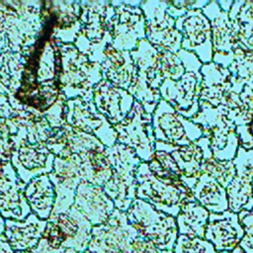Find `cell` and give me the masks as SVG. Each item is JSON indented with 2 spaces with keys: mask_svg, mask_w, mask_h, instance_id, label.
Here are the masks:
<instances>
[{
  "mask_svg": "<svg viewBox=\"0 0 253 253\" xmlns=\"http://www.w3.org/2000/svg\"><path fill=\"white\" fill-rule=\"evenodd\" d=\"M42 28L35 43L20 51L22 65L17 89L9 102L17 112L44 118L52 128L64 125L66 98L60 88L61 53L53 37V22L45 1H42Z\"/></svg>",
  "mask_w": 253,
  "mask_h": 253,
  "instance_id": "1",
  "label": "cell"
},
{
  "mask_svg": "<svg viewBox=\"0 0 253 253\" xmlns=\"http://www.w3.org/2000/svg\"><path fill=\"white\" fill-rule=\"evenodd\" d=\"M60 88L66 100L81 98L93 102L94 87L103 79L101 64L92 62L73 43H59Z\"/></svg>",
  "mask_w": 253,
  "mask_h": 253,
  "instance_id": "2",
  "label": "cell"
},
{
  "mask_svg": "<svg viewBox=\"0 0 253 253\" xmlns=\"http://www.w3.org/2000/svg\"><path fill=\"white\" fill-rule=\"evenodd\" d=\"M80 31L73 44L92 62L100 63L104 49L112 43L107 22L115 13L110 1H80Z\"/></svg>",
  "mask_w": 253,
  "mask_h": 253,
  "instance_id": "3",
  "label": "cell"
},
{
  "mask_svg": "<svg viewBox=\"0 0 253 253\" xmlns=\"http://www.w3.org/2000/svg\"><path fill=\"white\" fill-rule=\"evenodd\" d=\"M136 198L152 205L156 210L176 217L181 207L196 200L184 181H172L155 177L147 162H141L135 172Z\"/></svg>",
  "mask_w": 253,
  "mask_h": 253,
  "instance_id": "4",
  "label": "cell"
},
{
  "mask_svg": "<svg viewBox=\"0 0 253 253\" xmlns=\"http://www.w3.org/2000/svg\"><path fill=\"white\" fill-rule=\"evenodd\" d=\"M42 1H0L8 49L20 52L35 43L42 28Z\"/></svg>",
  "mask_w": 253,
  "mask_h": 253,
  "instance_id": "5",
  "label": "cell"
},
{
  "mask_svg": "<svg viewBox=\"0 0 253 253\" xmlns=\"http://www.w3.org/2000/svg\"><path fill=\"white\" fill-rule=\"evenodd\" d=\"M112 166V177L103 187L105 193L120 211H127L136 199L135 172L142 162L126 145L117 142L105 149Z\"/></svg>",
  "mask_w": 253,
  "mask_h": 253,
  "instance_id": "6",
  "label": "cell"
},
{
  "mask_svg": "<svg viewBox=\"0 0 253 253\" xmlns=\"http://www.w3.org/2000/svg\"><path fill=\"white\" fill-rule=\"evenodd\" d=\"M128 222L160 251H172L179 235L176 217L135 199L126 211Z\"/></svg>",
  "mask_w": 253,
  "mask_h": 253,
  "instance_id": "7",
  "label": "cell"
},
{
  "mask_svg": "<svg viewBox=\"0 0 253 253\" xmlns=\"http://www.w3.org/2000/svg\"><path fill=\"white\" fill-rule=\"evenodd\" d=\"M199 125L210 141L212 156L217 160H233L239 148L236 126L229 121L220 107H212L200 100V109L191 119Z\"/></svg>",
  "mask_w": 253,
  "mask_h": 253,
  "instance_id": "8",
  "label": "cell"
},
{
  "mask_svg": "<svg viewBox=\"0 0 253 253\" xmlns=\"http://www.w3.org/2000/svg\"><path fill=\"white\" fill-rule=\"evenodd\" d=\"M141 1H113L114 15L107 22L112 45L119 50H133L146 39L145 18L140 8Z\"/></svg>",
  "mask_w": 253,
  "mask_h": 253,
  "instance_id": "9",
  "label": "cell"
},
{
  "mask_svg": "<svg viewBox=\"0 0 253 253\" xmlns=\"http://www.w3.org/2000/svg\"><path fill=\"white\" fill-rule=\"evenodd\" d=\"M117 132V142L131 148L142 162H149L155 152V137L152 126V115L147 113L140 103L134 101L127 117L113 126Z\"/></svg>",
  "mask_w": 253,
  "mask_h": 253,
  "instance_id": "10",
  "label": "cell"
},
{
  "mask_svg": "<svg viewBox=\"0 0 253 253\" xmlns=\"http://www.w3.org/2000/svg\"><path fill=\"white\" fill-rule=\"evenodd\" d=\"M12 140L14 149L10 162L24 184L27 185L32 179L52 171L55 156L48 150L45 142L28 141L16 126Z\"/></svg>",
  "mask_w": 253,
  "mask_h": 253,
  "instance_id": "11",
  "label": "cell"
},
{
  "mask_svg": "<svg viewBox=\"0 0 253 253\" xmlns=\"http://www.w3.org/2000/svg\"><path fill=\"white\" fill-rule=\"evenodd\" d=\"M64 124L73 129L96 136L106 147L117 143V132L93 102L81 98L66 100L63 108Z\"/></svg>",
  "mask_w": 253,
  "mask_h": 253,
  "instance_id": "12",
  "label": "cell"
},
{
  "mask_svg": "<svg viewBox=\"0 0 253 253\" xmlns=\"http://www.w3.org/2000/svg\"><path fill=\"white\" fill-rule=\"evenodd\" d=\"M152 126L156 141L172 145H187L203 136L199 125L179 114L162 99L152 113Z\"/></svg>",
  "mask_w": 253,
  "mask_h": 253,
  "instance_id": "13",
  "label": "cell"
},
{
  "mask_svg": "<svg viewBox=\"0 0 253 253\" xmlns=\"http://www.w3.org/2000/svg\"><path fill=\"white\" fill-rule=\"evenodd\" d=\"M167 5L166 0L141 1L146 40L156 48L177 53L181 49L183 37L175 27L176 20L167 13Z\"/></svg>",
  "mask_w": 253,
  "mask_h": 253,
  "instance_id": "14",
  "label": "cell"
},
{
  "mask_svg": "<svg viewBox=\"0 0 253 253\" xmlns=\"http://www.w3.org/2000/svg\"><path fill=\"white\" fill-rule=\"evenodd\" d=\"M201 68H185L184 75L177 81L165 79L159 88L161 99L169 103L179 114L192 119L200 109Z\"/></svg>",
  "mask_w": 253,
  "mask_h": 253,
  "instance_id": "15",
  "label": "cell"
},
{
  "mask_svg": "<svg viewBox=\"0 0 253 253\" xmlns=\"http://www.w3.org/2000/svg\"><path fill=\"white\" fill-rule=\"evenodd\" d=\"M175 27L183 37L181 48L194 52L203 64L212 61L211 24L202 10L187 12L176 20Z\"/></svg>",
  "mask_w": 253,
  "mask_h": 253,
  "instance_id": "16",
  "label": "cell"
},
{
  "mask_svg": "<svg viewBox=\"0 0 253 253\" xmlns=\"http://www.w3.org/2000/svg\"><path fill=\"white\" fill-rule=\"evenodd\" d=\"M202 11L211 24L212 62L228 68L233 62V48L238 42L229 15L220 9L216 0H210Z\"/></svg>",
  "mask_w": 253,
  "mask_h": 253,
  "instance_id": "17",
  "label": "cell"
},
{
  "mask_svg": "<svg viewBox=\"0 0 253 253\" xmlns=\"http://www.w3.org/2000/svg\"><path fill=\"white\" fill-rule=\"evenodd\" d=\"M236 174L226 187L228 210L238 213L253 209V149L239 147L233 159Z\"/></svg>",
  "mask_w": 253,
  "mask_h": 253,
  "instance_id": "18",
  "label": "cell"
},
{
  "mask_svg": "<svg viewBox=\"0 0 253 253\" xmlns=\"http://www.w3.org/2000/svg\"><path fill=\"white\" fill-rule=\"evenodd\" d=\"M26 184L16 173L11 162L0 163V214L14 220L25 219L31 208L25 197Z\"/></svg>",
  "mask_w": 253,
  "mask_h": 253,
  "instance_id": "19",
  "label": "cell"
},
{
  "mask_svg": "<svg viewBox=\"0 0 253 253\" xmlns=\"http://www.w3.org/2000/svg\"><path fill=\"white\" fill-rule=\"evenodd\" d=\"M155 147L170 153L183 174V181L184 179L198 180L204 173L206 162L212 157L210 141L206 136L187 145H172L156 141Z\"/></svg>",
  "mask_w": 253,
  "mask_h": 253,
  "instance_id": "20",
  "label": "cell"
},
{
  "mask_svg": "<svg viewBox=\"0 0 253 253\" xmlns=\"http://www.w3.org/2000/svg\"><path fill=\"white\" fill-rule=\"evenodd\" d=\"M135 99L126 90L102 79L93 90V103L113 126L123 122L130 113Z\"/></svg>",
  "mask_w": 253,
  "mask_h": 253,
  "instance_id": "21",
  "label": "cell"
},
{
  "mask_svg": "<svg viewBox=\"0 0 253 253\" xmlns=\"http://www.w3.org/2000/svg\"><path fill=\"white\" fill-rule=\"evenodd\" d=\"M101 71L103 79L129 93L138 77V69L130 51L116 49L111 43L104 49Z\"/></svg>",
  "mask_w": 253,
  "mask_h": 253,
  "instance_id": "22",
  "label": "cell"
},
{
  "mask_svg": "<svg viewBox=\"0 0 253 253\" xmlns=\"http://www.w3.org/2000/svg\"><path fill=\"white\" fill-rule=\"evenodd\" d=\"M45 144L55 157L60 158H65L72 154L82 155L92 150L106 148L96 136L77 131L66 124L60 127L53 128Z\"/></svg>",
  "mask_w": 253,
  "mask_h": 253,
  "instance_id": "23",
  "label": "cell"
},
{
  "mask_svg": "<svg viewBox=\"0 0 253 253\" xmlns=\"http://www.w3.org/2000/svg\"><path fill=\"white\" fill-rule=\"evenodd\" d=\"M243 235L244 230L237 213L229 210L220 213H210L205 239L213 245L216 252L235 249Z\"/></svg>",
  "mask_w": 253,
  "mask_h": 253,
  "instance_id": "24",
  "label": "cell"
},
{
  "mask_svg": "<svg viewBox=\"0 0 253 253\" xmlns=\"http://www.w3.org/2000/svg\"><path fill=\"white\" fill-rule=\"evenodd\" d=\"M73 207L93 223L107 221L116 210L114 202L102 187L86 181H81L78 185Z\"/></svg>",
  "mask_w": 253,
  "mask_h": 253,
  "instance_id": "25",
  "label": "cell"
},
{
  "mask_svg": "<svg viewBox=\"0 0 253 253\" xmlns=\"http://www.w3.org/2000/svg\"><path fill=\"white\" fill-rule=\"evenodd\" d=\"M219 107L236 126L249 125L253 120V82L231 76V87Z\"/></svg>",
  "mask_w": 253,
  "mask_h": 253,
  "instance_id": "26",
  "label": "cell"
},
{
  "mask_svg": "<svg viewBox=\"0 0 253 253\" xmlns=\"http://www.w3.org/2000/svg\"><path fill=\"white\" fill-rule=\"evenodd\" d=\"M201 84V101H206L212 107H219L224 94L231 87V73L228 68L214 62L203 64Z\"/></svg>",
  "mask_w": 253,
  "mask_h": 253,
  "instance_id": "27",
  "label": "cell"
},
{
  "mask_svg": "<svg viewBox=\"0 0 253 253\" xmlns=\"http://www.w3.org/2000/svg\"><path fill=\"white\" fill-rule=\"evenodd\" d=\"M25 197L31 211L41 219L50 217L56 199L54 186L48 174L32 179L25 187Z\"/></svg>",
  "mask_w": 253,
  "mask_h": 253,
  "instance_id": "28",
  "label": "cell"
},
{
  "mask_svg": "<svg viewBox=\"0 0 253 253\" xmlns=\"http://www.w3.org/2000/svg\"><path fill=\"white\" fill-rule=\"evenodd\" d=\"M196 201L209 211L210 213H220L228 211V201L225 188L216 180L203 173L193 189Z\"/></svg>",
  "mask_w": 253,
  "mask_h": 253,
  "instance_id": "29",
  "label": "cell"
},
{
  "mask_svg": "<svg viewBox=\"0 0 253 253\" xmlns=\"http://www.w3.org/2000/svg\"><path fill=\"white\" fill-rule=\"evenodd\" d=\"M209 216V211L196 200L184 204L176 216L179 234L205 238Z\"/></svg>",
  "mask_w": 253,
  "mask_h": 253,
  "instance_id": "30",
  "label": "cell"
},
{
  "mask_svg": "<svg viewBox=\"0 0 253 253\" xmlns=\"http://www.w3.org/2000/svg\"><path fill=\"white\" fill-rule=\"evenodd\" d=\"M105 149H96L80 155L82 158V181L102 188L110 181L112 166Z\"/></svg>",
  "mask_w": 253,
  "mask_h": 253,
  "instance_id": "31",
  "label": "cell"
},
{
  "mask_svg": "<svg viewBox=\"0 0 253 253\" xmlns=\"http://www.w3.org/2000/svg\"><path fill=\"white\" fill-rule=\"evenodd\" d=\"M228 15L238 42L253 37V0H234Z\"/></svg>",
  "mask_w": 253,
  "mask_h": 253,
  "instance_id": "32",
  "label": "cell"
},
{
  "mask_svg": "<svg viewBox=\"0 0 253 253\" xmlns=\"http://www.w3.org/2000/svg\"><path fill=\"white\" fill-rule=\"evenodd\" d=\"M228 69L232 76L253 82V51L237 42L233 48V62Z\"/></svg>",
  "mask_w": 253,
  "mask_h": 253,
  "instance_id": "33",
  "label": "cell"
},
{
  "mask_svg": "<svg viewBox=\"0 0 253 253\" xmlns=\"http://www.w3.org/2000/svg\"><path fill=\"white\" fill-rule=\"evenodd\" d=\"M158 76L162 83L165 79L179 80L185 73V68L179 55L165 49L158 48Z\"/></svg>",
  "mask_w": 253,
  "mask_h": 253,
  "instance_id": "34",
  "label": "cell"
},
{
  "mask_svg": "<svg viewBox=\"0 0 253 253\" xmlns=\"http://www.w3.org/2000/svg\"><path fill=\"white\" fill-rule=\"evenodd\" d=\"M204 173L216 180L223 188L230 184L236 174L233 160H217L213 156L210 158L204 167Z\"/></svg>",
  "mask_w": 253,
  "mask_h": 253,
  "instance_id": "35",
  "label": "cell"
},
{
  "mask_svg": "<svg viewBox=\"0 0 253 253\" xmlns=\"http://www.w3.org/2000/svg\"><path fill=\"white\" fill-rule=\"evenodd\" d=\"M173 253H217L213 245L201 237L179 234L172 250Z\"/></svg>",
  "mask_w": 253,
  "mask_h": 253,
  "instance_id": "36",
  "label": "cell"
},
{
  "mask_svg": "<svg viewBox=\"0 0 253 253\" xmlns=\"http://www.w3.org/2000/svg\"><path fill=\"white\" fill-rule=\"evenodd\" d=\"M15 126L10 119L0 118V163L9 162L14 149L12 134Z\"/></svg>",
  "mask_w": 253,
  "mask_h": 253,
  "instance_id": "37",
  "label": "cell"
},
{
  "mask_svg": "<svg viewBox=\"0 0 253 253\" xmlns=\"http://www.w3.org/2000/svg\"><path fill=\"white\" fill-rule=\"evenodd\" d=\"M237 214L244 230V235L239 243V247L244 253H253V209L251 211L243 210Z\"/></svg>",
  "mask_w": 253,
  "mask_h": 253,
  "instance_id": "38",
  "label": "cell"
},
{
  "mask_svg": "<svg viewBox=\"0 0 253 253\" xmlns=\"http://www.w3.org/2000/svg\"><path fill=\"white\" fill-rule=\"evenodd\" d=\"M236 132L239 139V147L246 150L253 149V120L247 126H236Z\"/></svg>",
  "mask_w": 253,
  "mask_h": 253,
  "instance_id": "39",
  "label": "cell"
},
{
  "mask_svg": "<svg viewBox=\"0 0 253 253\" xmlns=\"http://www.w3.org/2000/svg\"><path fill=\"white\" fill-rule=\"evenodd\" d=\"M18 115V112L11 106L6 95H0V118L10 119Z\"/></svg>",
  "mask_w": 253,
  "mask_h": 253,
  "instance_id": "40",
  "label": "cell"
},
{
  "mask_svg": "<svg viewBox=\"0 0 253 253\" xmlns=\"http://www.w3.org/2000/svg\"><path fill=\"white\" fill-rule=\"evenodd\" d=\"M5 50H9L8 49V40H7V36H6L4 22L0 15V53Z\"/></svg>",
  "mask_w": 253,
  "mask_h": 253,
  "instance_id": "41",
  "label": "cell"
},
{
  "mask_svg": "<svg viewBox=\"0 0 253 253\" xmlns=\"http://www.w3.org/2000/svg\"><path fill=\"white\" fill-rule=\"evenodd\" d=\"M216 2L222 11L228 13L233 5L234 0H216Z\"/></svg>",
  "mask_w": 253,
  "mask_h": 253,
  "instance_id": "42",
  "label": "cell"
},
{
  "mask_svg": "<svg viewBox=\"0 0 253 253\" xmlns=\"http://www.w3.org/2000/svg\"><path fill=\"white\" fill-rule=\"evenodd\" d=\"M217 253H244V252L239 246H237L235 249H233L231 251H220V252H217Z\"/></svg>",
  "mask_w": 253,
  "mask_h": 253,
  "instance_id": "43",
  "label": "cell"
},
{
  "mask_svg": "<svg viewBox=\"0 0 253 253\" xmlns=\"http://www.w3.org/2000/svg\"><path fill=\"white\" fill-rule=\"evenodd\" d=\"M160 253H173L172 251H160Z\"/></svg>",
  "mask_w": 253,
  "mask_h": 253,
  "instance_id": "44",
  "label": "cell"
}]
</instances>
